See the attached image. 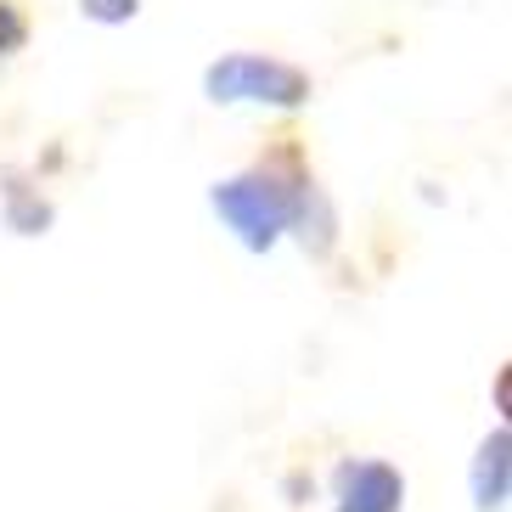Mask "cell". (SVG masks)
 I'll return each mask as SVG.
<instances>
[{
    "mask_svg": "<svg viewBox=\"0 0 512 512\" xmlns=\"http://www.w3.org/2000/svg\"><path fill=\"white\" fill-rule=\"evenodd\" d=\"M310 203H316V175L304 164V152L293 136H282L271 147V158H259L248 175L214 186V214L237 231L242 248L265 254L282 231L299 226V237L310 242Z\"/></svg>",
    "mask_w": 512,
    "mask_h": 512,
    "instance_id": "cell-1",
    "label": "cell"
},
{
    "mask_svg": "<svg viewBox=\"0 0 512 512\" xmlns=\"http://www.w3.org/2000/svg\"><path fill=\"white\" fill-rule=\"evenodd\" d=\"M203 91L214 102H271V107H299L310 102V74L282 57H259V51H237V57L214 62L203 74Z\"/></svg>",
    "mask_w": 512,
    "mask_h": 512,
    "instance_id": "cell-2",
    "label": "cell"
},
{
    "mask_svg": "<svg viewBox=\"0 0 512 512\" xmlns=\"http://www.w3.org/2000/svg\"><path fill=\"white\" fill-rule=\"evenodd\" d=\"M332 490H338V512H400V501H406V479L389 462H372V456L338 462Z\"/></svg>",
    "mask_w": 512,
    "mask_h": 512,
    "instance_id": "cell-3",
    "label": "cell"
},
{
    "mask_svg": "<svg viewBox=\"0 0 512 512\" xmlns=\"http://www.w3.org/2000/svg\"><path fill=\"white\" fill-rule=\"evenodd\" d=\"M473 496H479L484 512H496L507 501V428H496V434L484 439L479 467H473Z\"/></svg>",
    "mask_w": 512,
    "mask_h": 512,
    "instance_id": "cell-4",
    "label": "cell"
},
{
    "mask_svg": "<svg viewBox=\"0 0 512 512\" xmlns=\"http://www.w3.org/2000/svg\"><path fill=\"white\" fill-rule=\"evenodd\" d=\"M23 46H29V17L17 0H0V57H12Z\"/></svg>",
    "mask_w": 512,
    "mask_h": 512,
    "instance_id": "cell-5",
    "label": "cell"
},
{
    "mask_svg": "<svg viewBox=\"0 0 512 512\" xmlns=\"http://www.w3.org/2000/svg\"><path fill=\"white\" fill-rule=\"evenodd\" d=\"M85 6V17H96V23H124V17L141 12V0H79Z\"/></svg>",
    "mask_w": 512,
    "mask_h": 512,
    "instance_id": "cell-6",
    "label": "cell"
}]
</instances>
